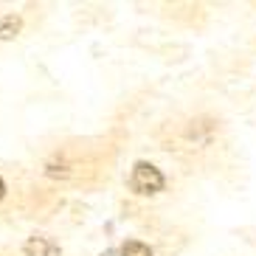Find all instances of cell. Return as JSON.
I'll use <instances>...</instances> for the list:
<instances>
[{"mask_svg":"<svg viewBox=\"0 0 256 256\" xmlns=\"http://www.w3.org/2000/svg\"><path fill=\"white\" fill-rule=\"evenodd\" d=\"M130 186L136 194H158L164 188V174H160L158 166L146 164V160H138L132 166V174H130Z\"/></svg>","mask_w":256,"mask_h":256,"instance_id":"cell-1","label":"cell"},{"mask_svg":"<svg viewBox=\"0 0 256 256\" xmlns=\"http://www.w3.org/2000/svg\"><path fill=\"white\" fill-rule=\"evenodd\" d=\"M26 256H60V248L46 236H31L26 242Z\"/></svg>","mask_w":256,"mask_h":256,"instance_id":"cell-2","label":"cell"},{"mask_svg":"<svg viewBox=\"0 0 256 256\" xmlns=\"http://www.w3.org/2000/svg\"><path fill=\"white\" fill-rule=\"evenodd\" d=\"M20 26H23V20L17 14H6L3 20H0V37L8 40V37H14L17 31H20Z\"/></svg>","mask_w":256,"mask_h":256,"instance_id":"cell-3","label":"cell"},{"mask_svg":"<svg viewBox=\"0 0 256 256\" xmlns=\"http://www.w3.org/2000/svg\"><path fill=\"white\" fill-rule=\"evenodd\" d=\"M121 256H152V248L138 240H130L121 245Z\"/></svg>","mask_w":256,"mask_h":256,"instance_id":"cell-4","label":"cell"},{"mask_svg":"<svg viewBox=\"0 0 256 256\" xmlns=\"http://www.w3.org/2000/svg\"><path fill=\"white\" fill-rule=\"evenodd\" d=\"M6 197V183H3V178H0V200Z\"/></svg>","mask_w":256,"mask_h":256,"instance_id":"cell-5","label":"cell"},{"mask_svg":"<svg viewBox=\"0 0 256 256\" xmlns=\"http://www.w3.org/2000/svg\"><path fill=\"white\" fill-rule=\"evenodd\" d=\"M104 256H113V254H104Z\"/></svg>","mask_w":256,"mask_h":256,"instance_id":"cell-6","label":"cell"}]
</instances>
